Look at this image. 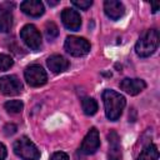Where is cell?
<instances>
[{"instance_id":"cell-1","label":"cell","mask_w":160,"mask_h":160,"mask_svg":"<svg viewBox=\"0 0 160 160\" xmlns=\"http://www.w3.org/2000/svg\"><path fill=\"white\" fill-rule=\"evenodd\" d=\"M102 100H104L106 118L111 121L118 120L126 104L125 98L114 90H105L102 92Z\"/></svg>"},{"instance_id":"cell-2","label":"cell","mask_w":160,"mask_h":160,"mask_svg":"<svg viewBox=\"0 0 160 160\" xmlns=\"http://www.w3.org/2000/svg\"><path fill=\"white\" fill-rule=\"evenodd\" d=\"M158 46H159V32L156 29H150L141 34V36L139 38L135 45V51L139 56L146 58L150 56L158 49Z\"/></svg>"},{"instance_id":"cell-3","label":"cell","mask_w":160,"mask_h":160,"mask_svg":"<svg viewBox=\"0 0 160 160\" xmlns=\"http://www.w3.org/2000/svg\"><path fill=\"white\" fill-rule=\"evenodd\" d=\"M14 152L22 160H38L40 158V151L26 136H22L14 142Z\"/></svg>"},{"instance_id":"cell-4","label":"cell","mask_w":160,"mask_h":160,"mask_svg":"<svg viewBox=\"0 0 160 160\" xmlns=\"http://www.w3.org/2000/svg\"><path fill=\"white\" fill-rule=\"evenodd\" d=\"M65 50L72 56H84L90 51V44L84 38L68 36L65 40Z\"/></svg>"},{"instance_id":"cell-5","label":"cell","mask_w":160,"mask_h":160,"mask_svg":"<svg viewBox=\"0 0 160 160\" xmlns=\"http://www.w3.org/2000/svg\"><path fill=\"white\" fill-rule=\"evenodd\" d=\"M20 38L31 50H39L41 48V34L31 24L25 25L20 30Z\"/></svg>"},{"instance_id":"cell-6","label":"cell","mask_w":160,"mask_h":160,"mask_svg":"<svg viewBox=\"0 0 160 160\" xmlns=\"http://www.w3.org/2000/svg\"><path fill=\"white\" fill-rule=\"evenodd\" d=\"M24 75H25V80L28 81V84L34 88L42 86L48 80V75H46L45 70L42 69V66H40L38 64L28 66Z\"/></svg>"},{"instance_id":"cell-7","label":"cell","mask_w":160,"mask_h":160,"mask_svg":"<svg viewBox=\"0 0 160 160\" xmlns=\"http://www.w3.org/2000/svg\"><path fill=\"white\" fill-rule=\"evenodd\" d=\"M0 91L8 96L18 95L22 91V84L15 75H6L0 78Z\"/></svg>"},{"instance_id":"cell-8","label":"cell","mask_w":160,"mask_h":160,"mask_svg":"<svg viewBox=\"0 0 160 160\" xmlns=\"http://www.w3.org/2000/svg\"><path fill=\"white\" fill-rule=\"evenodd\" d=\"M100 146V139H99V132L95 128H91L89 130V132L86 134V136L84 138L81 146H80V151L85 155H90L96 152V150Z\"/></svg>"},{"instance_id":"cell-9","label":"cell","mask_w":160,"mask_h":160,"mask_svg":"<svg viewBox=\"0 0 160 160\" xmlns=\"http://www.w3.org/2000/svg\"><path fill=\"white\" fill-rule=\"evenodd\" d=\"M61 20H62V24L65 25V28H68L69 30H72V31L79 30L81 26L80 14L74 9H69V8L64 9L61 12Z\"/></svg>"},{"instance_id":"cell-10","label":"cell","mask_w":160,"mask_h":160,"mask_svg":"<svg viewBox=\"0 0 160 160\" xmlns=\"http://www.w3.org/2000/svg\"><path fill=\"white\" fill-rule=\"evenodd\" d=\"M20 9L22 10V12H25L29 16L32 18H39L44 14L45 9H44V4L39 0H26L22 1L20 4Z\"/></svg>"},{"instance_id":"cell-11","label":"cell","mask_w":160,"mask_h":160,"mask_svg":"<svg viewBox=\"0 0 160 160\" xmlns=\"http://www.w3.org/2000/svg\"><path fill=\"white\" fill-rule=\"evenodd\" d=\"M104 10L111 20H118L125 14V6L116 0H106L104 2Z\"/></svg>"},{"instance_id":"cell-12","label":"cell","mask_w":160,"mask_h":160,"mask_svg":"<svg viewBox=\"0 0 160 160\" xmlns=\"http://www.w3.org/2000/svg\"><path fill=\"white\" fill-rule=\"evenodd\" d=\"M120 88L121 90H124L125 92L130 95H136L146 88V84L141 79H128L126 78L120 82Z\"/></svg>"},{"instance_id":"cell-13","label":"cell","mask_w":160,"mask_h":160,"mask_svg":"<svg viewBox=\"0 0 160 160\" xmlns=\"http://www.w3.org/2000/svg\"><path fill=\"white\" fill-rule=\"evenodd\" d=\"M108 140H109V160H121L119 135L115 131H110L108 134Z\"/></svg>"},{"instance_id":"cell-14","label":"cell","mask_w":160,"mask_h":160,"mask_svg":"<svg viewBox=\"0 0 160 160\" xmlns=\"http://www.w3.org/2000/svg\"><path fill=\"white\" fill-rule=\"evenodd\" d=\"M46 64H48L49 69L55 74L65 71L70 65L69 61L61 55H51V56H49L48 60H46Z\"/></svg>"},{"instance_id":"cell-15","label":"cell","mask_w":160,"mask_h":160,"mask_svg":"<svg viewBox=\"0 0 160 160\" xmlns=\"http://www.w3.org/2000/svg\"><path fill=\"white\" fill-rule=\"evenodd\" d=\"M12 26V12L6 4L0 6V31L8 32Z\"/></svg>"},{"instance_id":"cell-16","label":"cell","mask_w":160,"mask_h":160,"mask_svg":"<svg viewBox=\"0 0 160 160\" xmlns=\"http://www.w3.org/2000/svg\"><path fill=\"white\" fill-rule=\"evenodd\" d=\"M158 159H159V150L158 146L154 144H149L138 158V160H158Z\"/></svg>"},{"instance_id":"cell-17","label":"cell","mask_w":160,"mask_h":160,"mask_svg":"<svg viewBox=\"0 0 160 160\" xmlns=\"http://www.w3.org/2000/svg\"><path fill=\"white\" fill-rule=\"evenodd\" d=\"M82 110L86 115H94L98 111V102L92 98H85L82 99Z\"/></svg>"},{"instance_id":"cell-18","label":"cell","mask_w":160,"mask_h":160,"mask_svg":"<svg viewBox=\"0 0 160 160\" xmlns=\"http://www.w3.org/2000/svg\"><path fill=\"white\" fill-rule=\"evenodd\" d=\"M4 106H5V109H6L8 112H10V114H18V112H20L22 110L24 104L20 100H9V101L5 102Z\"/></svg>"},{"instance_id":"cell-19","label":"cell","mask_w":160,"mask_h":160,"mask_svg":"<svg viewBox=\"0 0 160 160\" xmlns=\"http://www.w3.org/2000/svg\"><path fill=\"white\" fill-rule=\"evenodd\" d=\"M45 35H46V38L49 40H54L59 35V29H58L55 22H52V21L46 22V25H45Z\"/></svg>"},{"instance_id":"cell-20","label":"cell","mask_w":160,"mask_h":160,"mask_svg":"<svg viewBox=\"0 0 160 160\" xmlns=\"http://www.w3.org/2000/svg\"><path fill=\"white\" fill-rule=\"evenodd\" d=\"M14 61L10 55L0 54V71H6L12 66Z\"/></svg>"},{"instance_id":"cell-21","label":"cell","mask_w":160,"mask_h":160,"mask_svg":"<svg viewBox=\"0 0 160 160\" xmlns=\"http://www.w3.org/2000/svg\"><path fill=\"white\" fill-rule=\"evenodd\" d=\"M72 5L81 10H88L92 5V1L91 0H72Z\"/></svg>"},{"instance_id":"cell-22","label":"cell","mask_w":160,"mask_h":160,"mask_svg":"<svg viewBox=\"0 0 160 160\" xmlns=\"http://www.w3.org/2000/svg\"><path fill=\"white\" fill-rule=\"evenodd\" d=\"M16 130H18V126H16L15 124H6V125L4 126V134L8 135V136L14 135V134L16 132Z\"/></svg>"},{"instance_id":"cell-23","label":"cell","mask_w":160,"mask_h":160,"mask_svg":"<svg viewBox=\"0 0 160 160\" xmlns=\"http://www.w3.org/2000/svg\"><path fill=\"white\" fill-rule=\"evenodd\" d=\"M50 160H69V158H68V155H66L65 152L59 151V152L52 154V156H51Z\"/></svg>"},{"instance_id":"cell-24","label":"cell","mask_w":160,"mask_h":160,"mask_svg":"<svg viewBox=\"0 0 160 160\" xmlns=\"http://www.w3.org/2000/svg\"><path fill=\"white\" fill-rule=\"evenodd\" d=\"M6 158V148L0 142V160H4Z\"/></svg>"},{"instance_id":"cell-25","label":"cell","mask_w":160,"mask_h":160,"mask_svg":"<svg viewBox=\"0 0 160 160\" xmlns=\"http://www.w3.org/2000/svg\"><path fill=\"white\" fill-rule=\"evenodd\" d=\"M151 6H152V12H156L159 9V4H151Z\"/></svg>"},{"instance_id":"cell-26","label":"cell","mask_w":160,"mask_h":160,"mask_svg":"<svg viewBox=\"0 0 160 160\" xmlns=\"http://www.w3.org/2000/svg\"><path fill=\"white\" fill-rule=\"evenodd\" d=\"M48 4H49L50 6H55V5H58V4H59V1H50V0H49V1H48Z\"/></svg>"}]
</instances>
